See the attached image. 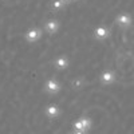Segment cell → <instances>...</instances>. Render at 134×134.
<instances>
[{"instance_id":"cell-12","label":"cell","mask_w":134,"mask_h":134,"mask_svg":"<svg viewBox=\"0 0 134 134\" xmlns=\"http://www.w3.org/2000/svg\"><path fill=\"white\" fill-rule=\"evenodd\" d=\"M70 134H86L85 131H79V130H72Z\"/></svg>"},{"instance_id":"cell-5","label":"cell","mask_w":134,"mask_h":134,"mask_svg":"<svg viewBox=\"0 0 134 134\" xmlns=\"http://www.w3.org/2000/svg\"><path fill=\"white\" fill-rule=\"evenodd\" d=\"M100 81L103 85H111L115 81V74L113 71H103L100 75Z\"/></svg>"},{"instance_id":"cell-10","label":"cell","mask_w":134,"mask_h":134,"mask_svg":"<svg viewBox=\"0 0 134 134\" xmlns=\"http://www.w3.org/2000/svg\"><path fill=\"white\" fill-rule=\"evenodd\" d=\"M50 7H51V9H52V11L58 12V11H60L64 5H63V3L60 2V0H54V2L51 3V5H50Z\"/></svg>"},{"instance_id":"cell-1","label":"cell","mask_w":134,"mask_h":134,"mask_svg":"<svg viewBox=\"0 0 134 134\" xmlns=\"http://www.w3.org/2000/svg\"><path fill=\"white\" fill-rule=\"evenodd\" d=\"M44 114H46V117H48L50 119H57L60 115V109H59L58 105L51 103V105L46 106V109H44Z\"/></svg>"},{"instance_id":"cell-13","label":"cell","mask_w":134,"mask_h":134,"mask_svg":"<svg viewBox=\"0 0 134 134\" xmlns=\"http://www.w3.org/2000/svg\"><path fill=\"white\" fill-rule=\"evenodd\" d=\"M60 2L63 3V5H67V4H70V3L72 2V0H60Z\"/></svg>"},{"instance_id":"cell-6","label":"cell","mask_w":134,"mask_h":134,"mask_svg":"<svg viewBox=\"0 0 134 134\" xmlns=\"http://www.w3.org/2000/svg\"><path fill=\"white\" fill-rule=\"evenodd\" d=\"M110 35V31H109V28H106V27H103V26H100V27H97L95 28V31H94V36L97 38V39H105V38H107Z\"/></svg>"},{"instance_id":"cell-11","label":"cell","mask_w":134,"mask_h":134,"mask_svg":"<svg viewBox=\"0 0 134 134\" xmlns=\"http://www.w3.org/2000/svg\"><path fill=\"white\" fill-rule=\"evenodd\" d=\"M83 85H85V79H83V78H76V79H74L71 82L72 88H82Z\"/></svg>"},{"instance_id":"cell-7","label":"cell","mask_w":134,"mask_h":134,"mask_svg":"<svg viewBox=\"0 0 134 134\" xmlns=\"http://www.w3.org/2000/svg\"><path fill=\"white\" fill-rule=\"evenodd\" d=\"M117 23L121 27H129L131 23V18L127 14H121L119 16H117Z\"/></svg>"},{"instance_id":"cell-9","label":"cell","mask_w":134,"mask_h":134,"mask_svg":"<svg viewBox=\"0 0 134 134\" xmlns=\"http://www.w3.org/2000/svg\"><path fill=\"white\" fill-rule=\"evenodd\" d=\"M79 119H81V124H82V129H83V131L87 133L88 130L91 129V126H93V121H91V118H88V117H81Z\"/></svg>"},{"instance_id":"cell-2","label":"cell","mask_w":134,"mask_h":134,"mask_svg":"<svg viewBox=\"0 0 134 134\" xmlns=\"http://www.w3.org/2000/svg\"><path fill=\"white\" fill-rule=\"evenodd\" d=\"M44 90L48 94H58L60 91V85L55 81V79H48L44 85Z\"/></svg>"},{"instance_id":"cell-3","label":"cell","mask_w":134,"mask_h":134,"mask_svg":"<svg viewBox=\"0 0 134 134\" xmlns=\"http://www.w3.org/2000/svg\"><path fill=\"white\" fill-rule=\"evenodd\" d=\"M42 36V30L40 28H31L26 32V39L30 42V43H35L40 39Z\"/></svg>"},{"instance_id":"cell-8","label":"cell","mask_w":134,"mask_h":134,"mask_svg":"<svg viewBox=\"0 0 134 134\" xmlns=\"http://www.w3.org/2000/svg\"><path fill=\"white\" fill-rule=\"evenodd\" d=\"M54 64H55V67H57V69L64 70V69H67V67H69V59H67L66 57H59V58L55 59Z\"/></svg>"},{"instance_id":"cell-4","label":"cell","mask_w":134,"mask_h":134,"mask_svg":"<svg viewBox=\"0 0 134 134\" xmlns=\"http://www.w3.org/2000/svg\"><path fill=\"white\" fill-rule=\"evenodd\" d=\"M44 28H46V31L48 34H51V35H52V34H57L58 30H59V21L55 20V19H51V20H48L46 23Z\"/></svg>"}]
</instances>
